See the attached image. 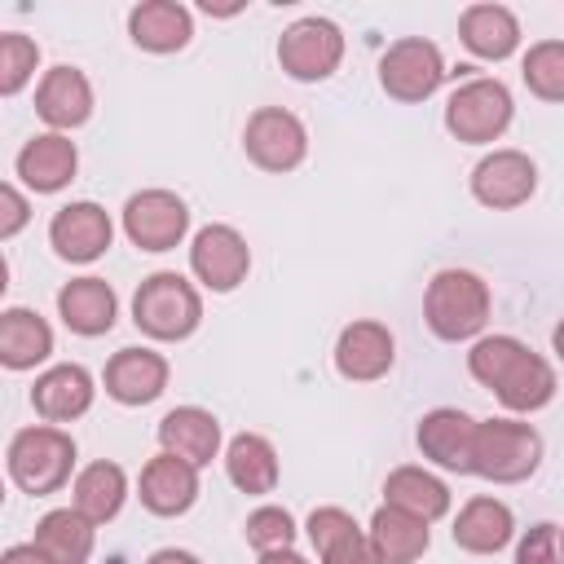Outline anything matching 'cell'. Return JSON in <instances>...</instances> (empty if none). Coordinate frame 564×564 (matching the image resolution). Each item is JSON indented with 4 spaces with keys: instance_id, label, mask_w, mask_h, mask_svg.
<instances>
[{
    "instance_id": "5",
    "label": "cell",
    "mask_w": 564,
    "mask_h": 564,
    "mask_svg": "<svg viewBox=\"0 0 564 564\" xmlns=\"http://www.w3.org/2000/svg\"><path fill=\"white\" fill-rule=\"evenodd\" d=\"M542 463V436L520 419H480L471 445V471L494 485H520Z\"/></svg>"
},
{
    "instance_id": "6",
    "label": "cell",
    "mask_w": 564,
    "mask_h": 564,
    "mask_svg": "<svg viewBox=\"0 0 564 564\" xmlns=\"http://www.w3.org/2000/svg\"><path fill=\"white\" fill-rule=\"evenodd\" d=\"M511 115H516V101H511L507 84L494 79V75H476V79H463L449 93L445 132L463 145H489L511 128Z\"/></svg>"
},
{
    "instance_id": "14",
    "label": "cell",
    "mask_w": 564,
    "mask_h": 564,
    "mask_svg": "<svg viewBox=\"0 0 564 564\" xmlns=\"http://www.w3.org/2000/svg\"><path fill=\"white\" fill-rule=\"evenodd\" d=\"M397 361V339L383 322H348L335 339V370L348 379V383H375L392 370Z\"/></svg>"
},
{
    "instance_id": "34",
    "label": "cell",
    "mask_w": 564,
    "mask_h": 564,
    "mask_svg": "<svg viewBox=\"0 0 564 564\" xmlns=\"http://www.w3.org/2000/svg\"><path fill=\"white\" fill-rule=\"evenodd\" d=\"M242 533H247V542H251L260 555H269V551H291L300 529H295V516H291L286 507L264 502V507H256V511L247 516Z\"/></svg>"
},
{
    "instance_id": "35",
    "label": "cell",
    "mask_w": 564,
    "mask_h": 564,
    "mask_svg": "<svg viewBox=\"0 0 564 564\" xmlns=\"http://www.w3.org/2000/svg\"><path fill=\"white\" fill-rule=\"evenodd\" d=\"M361 524L344 511V507H317L313 516H308V524H304V533H308V542H313V551L317 555H326L330 546H339L344 538H352Z\"/></svg>"
},
{
    "instance_id": "38",
    "label": "cell",
    "mask_w": 564,
    "mask_h": 564,
    "mask_svg": "<svg viewBox=\"0 0 564 564\" xmlns=\"http://www.w3.org/2000/svg\"><path fill=\"white\" fill-rule=\"evenodd\" d=\"M26 220H31V203H26V194H22L13 181L0 185V238L9 242Z\"/></svg>"
},
{
    "instance_id": "13",
    "label": "cell",
    "mask_w": 564,
    "mask_h": 564,
    "mask_svg": "<svg viewBox=\"0 0 564 564\" xmlns=\"http://www.w3.org/2000/svg\"><path fill=\"white\" fill-rule=\"evenodd\" d=\"M110 238H115L110 212H106L101 203H88V198L57 207L53 220H48V242H53V251H57L62 260H70V264H93V260H101V256L110 251Z\"/></svg>"
},
{
    "instance_id": "42",
    "label": "cell",
    "mask_w": 564,
    "mask_h": 564,
    "mask_svg": "<svg viewBox=\"0 0 564 564\" xmlns=\"http://www.w3.org/2000/svg\"><path fill=\"white\" fill-rule=\"evenodd\" d=\"M551 352L564 361V317H560V322H555V330H551Z\"/></svg>"
},
{
    "instance_id": "22",
    "label": "cell",
    "mask_w": 564,
    "mask_h": 564,
    "mask_svg": "<svg viewBox=\"0 0 564 564\" xmlns=\"http://www.w3.org/2000/svg\"><path fill=\"white\" fill-rule=\"evenodd\" d=\"M57 317L66 322V330L84 335V339H97L115 326L119 317V295L106 278H70L62 291H57Z\"/></svg>"
},
{
    "instance_id": "39",
    "label": "cell",
    "mask_w": 564,
    "mask_h": 564,
    "mask_svg": "<svg viewBox=\"0 0 564 564\" xmlns=\"http://www.w3.org/2000/svg\"><path fill=\"white\" fill-rule=\"evenodd\" d=\"M0 564H48V560L40 555L35 542H18V546H9V551L0 555Z\"/></svg>"
},
{
    "instance_id": "23",
    "label": "cell",
    "mask_w": 564,
    "mask_h": 564,
    "mask_svg": "<svg viewBox=\"0 0 564 564\" xmlns=\"http://www.w3.org/2000/svg\"><path fill=\"white\" fill-rule=\"evenodd\" d=\"M159 445H163V454L207 467L220 454V419L203 405H176L159 419Z\"/></svg>"
},
{
    "instance_id": "26",
    "label": "cell",
    "mask_w": 564,
    "mask_h": 564,
    "mask_svg": "<svg viewBox=\"0 0 564 564\" xmlns=\"http://www.w3.org/2000/svg\"><path fill=\"white\" fill-rule=\"evenodd\" d=\"M53 357V326L35 308H4L0 313V361L9 370H35Z\"/></svg>"
},
{
    "instance_id": "43",
    "label": "cell",
    "mask_w": 564,
    "mask_h": 564,
    "mask_svg": "<svg viewBox=\"0 0 564 564\" xmlns=\"http://www.w3.org/2000/svg\"><path fill=\"white\" fill-rule=\"evenodd\" d=\"M560 555H564V524H560Z\"/></svg>"
},
{
    "instance_id": "28",
    "label": "cell",
    "mask_w": 564,
    "mask_h": 564,
    "mask_svg": "<svg viewBox=\"0 0 564 564\" xmlns=\"http://www.w3.org/2000/svg\"><path fill=\"white\" fill-rule=\"evenodd\" d=\"M383 502L388 507H401V511H410V516H419V520H441L445 511H449V502H454V494H449V485L441 480V476H432L427 467H392L388 471V480H383Z\"/></svg>"
},
{
    "instance_id": "19",
    "label": "cell",
    "mask_w": 564,
    "mask_h": 564,
    "mask_svg": "<svg viewBox=\"0 0 564 564\" xmlns=\"http://www.w3.org/2000/svg\"><path fill=\"white\" fill-rule=\"evenodd\" d=\"M35 115L48 132H70L93 115V84L79 66H48L35 84Z\"/></svg>"
},
{
    "instance_id": "27",
    "label": "cell",
    "mask_w": 564,
    "mask_h": 564,
    "mask_svg": "<svg viewBox=\"0 0 564 564\" xmlns=\"http://www.w3.org/2000/svg\"><path fill=\"white\" fill-rule=\"evenodd\" d=\"M225 471H229L234 489H242V494H251V498L273 494V489H278V476H282L278 449H273V441L260 436V432H238V436L225 445Z\"/></svg>"
},
{
    "instance_id": "3",
    "label": "cell",
    "mask_w": 564,
    "mask_h": 564,
    "mask_svg": "<svg viewBox=\"0 0 564 564\" xmlns=\"http://www.w3.org/2000/svg\"><path fill=\"white\" fill-rule=\"evenodd\" d=\"M132 322L141 335H150L159 344H181L203 322V295L189 278L159 269V273L141 278V286L132 295Z\"/></svg>"
},
{
    "instance_id": "32",
    "label": "cell",
    "mask_w": 564,
    "mask_h": 564,
    "mask_svg": "<svg viewBox=\"0 0 564 564\" xmlns=\"http://www.w3.org/2000/svg\"><path fill=\"white\" fill-rule=\"evenodd\" d=\"M520 75L533 97L542 101H564V40H538L529 44Z\"/></svg>"
},
{
    "instance_id": "36",
    "label": "cell",
    "mask_w": 564,
    "mask_h": 564,
    "mask_svg": "<svg viewBox=\"0 0 564 564\" xmlns=\"http://www.w3.org/2000/svg\"><path fill=\"white\" fill-rule=\"evenodd\" d=\"M516 564H564V555H560V524H533L524 538H520V546H516Z\"/></svg>"
},
{
    "instance_id": "30",
    "label": "cell",
    "mask_w": 564,
    "mask_h": 564,
    "mask_svg": "<svg viewBox=\"0 0 564 564\" xmlns=\"http://www.w3.org/2000/svg\"><path fill=\"white\" fill-rule=\"evenodd\" d=\"M366 533L379 546L383 564H414V560H423V551L432 542L427 520H419V516H410L401 507H388V502L370 516V529Z\"/></svg>"
},
{
    "instance_id": "31",
    "label": "cell",
    "mask_w": 564,
    "mask_h": 564,
    "mask_svg": "<svg viewBox=\"0 0 564 564\" xmlns=\"http://www.w3.org/2000/svg\"><path fill=\"white\" fill-rule=\"evenodd\" d=\"M70 507L79 516H88L93 524H106L123 511V498H128V476L119 463H88L79 476H75V489H70Z\"/></svg>"
},
{
    "instance_id": "10",
    "label": "cell",
    "mask_w": 564,
    "mask_h": 564,
    "mask_svg": "<svg viewBox=\"0 0 564 564\" xmlns=\"http://www.w3.org/2000/svg\"><path fill=\"white\" fill-rule=\"evenodd\" d=\"M123 234L137 251H172L189 234V207L172 189H141L123 203Z\"/></svg>"
},
{
    "instance_id": "9",
    "label": "cell",
    "mask_w": 564,
    "mask_h": 564,
    "mask_svg": "<svg viewBox=\"0 0 564 564\" xmlns=\"http://www.w3.org/2000/svg\"><path fill=\"white\" fill-rule=\"evenodd\" d=\"M278 62L291 79L300 84H317V79H330L344 62V31L330 22V18H300L282 31L278 40Z\"/></svg>"
},
{
    "instance_id": "29",
    "label": "cell",
    "mask_w": 564,
    "mask_h": 564,
    "mask_svg": "<svg viewBox=\"0 0 564 564\" xmlns=\"http://www.w3.org/2000/svg\"><path fill=\"white\" fill-rule=\"evenodd\" d=\"M31 542L40 546V555L48 564H88L93 542H97V524L88 516H79L75 507H57L35 524Z\"/></svg>"
},
{
    "instance_id": "37",
    "label": "cell",
    "mask_w": 564,
    "mask_h": 564,
    "mask_svg": "<svg viewBox=\"0 0 564 564\" xmlns=\"http://www.w3.org/2000/svg\"><path fill=\"white\" fill-rule=\"evenodd\" d=\"M322 564H383V555H379V546L370 542V533L366 529H357L352 538H344L339 546H330L326 555H317Z\"/></svg>"
},
{
    "instance_id": "24",
    "label": "cell",
    "mask_w": 564,
    "mask_h": 564,
    "mask_svg": "<svg viewBox=\"0 0 564 564\" xmlns=\"http://www.w3.org/2000/svg\"><path fill=\"white\" fill-rule=\"evenodd\" d=\"M458 40L485 62H502L520 48V18L507 4H467L458 18Z\"/></svg>"
},
{
    "instance_id": "41",
    "label": "cell",
    "mask_w": 564,
    "mask_h": 564,
    "mask_svg": "<svg viewBox=\"0 0 564 564\" xmlns=\"http://www.w3.org/2000/svg\"><path fill=\"white\" fill-rule=\"evenodd\" d=\"M256 564H308V560H304V555L291 546V551H269V555H260Z\"/></svg>"
},
{
    "instance_id": "2",
    "label": "cell",
    "mask_w": 564,
    "mask_h": 564,
    "mask_svg": "<svg viewBox=\"0 0 564 564\" xmlns=\"http://www.w3.org/2000/svg\"><path fill=\"white\" fill-rule=\"evenodd\" d=\"M489 308H494L489 282L471 269H441L423 291V322L445 344L476 339L489 322Z\"/></svg>"
},
{
    "instance_id": "33",
    "label": "cell",
    "mask_w": 564,
    "mask_h": 564,
    "mask_svg": "<svg viewBox=\"0 0 564 564\" xmlns=\"http://www.w3.org/2000/svg\"><path fill=\"white\" fill-rule=\"evenodd\" d=\"M35 66H40V44L22 31H4L0 35V93L18 97L31 84Z\"/></svg>"
},
{
    "instance_id": "1",
    "label": "cell",
    "mask_w": 564,
    "mask_h": 564,
    "mask_svg": "<svg viewBox=\"0 0 564 564\" xmlns=\"http://www.w3.org/2000/svg\"><path fill=\"white\" fill-rule=\"evenodd\" d=\"M467 370L511 414H533L555 397V370L516 335H480L467 352Z\"/></svg>"
},
{
    "instance_id": "17",
    "label": "cell",
    "mask_w": 564,
    "mask_h": 564,
    "mask_svg": "<svg viewBox=\"0 0 564 564\" xmlns=\"http://www.w3.org/2000/svg\"><path fill=\"white\" fill-rule=\"evenodd\" d=\"M13 172H18V181H22L31 194H57V189H66V185L75 181V172H79V150H75V141H70L66 132H40V137H31V141L18 150Z\"/></svg>"
},
{
    "instance_id": "15",
    "label": "cell",
    "mask_w": 564,
    "mask_h": 564,
    "mask_svg": "<svg viewBox=\"0 0 564 564\" xmlns=\"http://www.w3.org/2000/svg\"><path fill=\"white\" fill-rule=\"evenodd\" d=\"M476 423L467 410H454V405H436L419 419L414 427V441L423 449L427 463L445 467V471H471V445H476Z\"/></svg>"
},
{
    "instance_id": "40",
    "label": "cell",
    "mask_w": 564,
    "mask_h": 564,
    "mask_svg": "<svg viewBox=\"0 0 564 564\" xmlns=\"http://www.w3.org/2000/svg\"><path fill=\"white\" fill-rule=\"evenodd\" d=\"M145 564H203L194 551H181V546H163V551H154Z\"/></svg>"
},
{
    "instance_id": "11",
    "label": "cell",
    "mask_w": 564,
    "mask_h": 564,
    "mask_svg": "<svg viewBox=\"0 0 564 564\" xmlns=\"http://www.w3.org/2000/svg\"><path fill=\"white\" fill-rule=\"evenodd\" d=\"M538 189V163L524 150H489L476 167H471V198L489 212H511L524 207Z\"/></svg>"
},
{
    "instance_id": "21",
    "label": "cell",
    "mask_w": 564,
    "mask_h": 564,
    "mask_svg": "<svg viewBox=\"0 0 564 564\" xmlns=\"http://www.w3.org/2000/svg\"><path fill=\"white\" fill-rule=\"evenodd\" d=\"M454 546L467 551V555H498L511 538H516V516L502 498L494 494H476L458 507L454 516V529H449Z\"/></svg>"
},
{
    "instance_id": "25",
    "label": "cell",
    "mask_w": 564,
    "mask_h": 564,
    "mask_svg": "<svg viewBox=\"0 0 564 564\" xmlns=\"http://www.w3.org/2000/svg\"><path fill=\"white\" fill-rule=\"evenodd\" d=\"M128 35L145 53H176L194 35V18L176 0H145L128 13Z\"/></svg>"
},
{
    "instance_id": "16",
    "label": "cell",
    "mask_w": 564,
    "mask_h": 564,
    "mask_svg": "<svg viewBox=\"0 0 564 564\" xmlns=\"http://www.w3.org/2000/svg\"><path fill=\"white\" fill-rule=\"evenodd\" d=\"M137 498L150 516H185L194 502H198V467L176 458V454H154L145 467H141V480H137Z\"/></svg>"
},
{
    "instance_id": "8",
    "label": "cell",
    "mask_w": 564,
    "mask_h": 564,
    "mask_svg": "<svg viewBox=\"0 0 564 564\" xmlns=\"http://www.w3.org/2000/svg\"><path fill=\"white\" fill-rule=\"evenodd\" d=\"M441 79H445V57L423 35H405V40L388 44L379 57V88L392 101H405V106L427 101L441 88Z\"/></svg>"
},
{
    "instance_id": "7",
    "label": "cell",
    "mask_w": 564,
    "mask_h": 564,
    "mask_svg": "<svg viewBox=\"0 0 564 564\" xmlns=\"http://www.w3.org/2000/svg\"><path fill=\"white\" fill-rule=\"evenodd\" d=\"M242 150L260 172H295L308 154V128L286 106H260L242 128Z\"/></svg>"
},
{
    "instance_id": "20",
    "label": "cell",
    "mask_w": 564,
    "mask_h": 564,
    "mask_svg": "<svg viewBox=\"0 0 564 564\" xmlns=\"http://www.w3.org/2000/svg\"><path fill=\"white\" fill-rule=\"evenodd\" d=\"M93 375L79 366V361H62V366H48L44 375H35V388H31V405L44 423H75L79 414L93 410Z\"/></svg>"
},
{
    "instance_id": "18",
    "label": "cell",
    "mask_w": 564,
    "mask_h": 564,
    "mask_svg": "<svg viewBox=\"0 0 564 564\" xmlns=\"http://www.w3.org/2000/svg\"><path fill=\"white\" fill-rule=\"evenodd\" d=\"M167 357L154 352V348H119L110 361H106V397L119 401V405H150L163 397L167 388Z\"/></svg>"
},
{
    "instance_id": "12",
    "label": "cell",
    "mask_w": 564,
    "mask_h": 564,
    "mask_svg": "<svg viewBox=\"0 0 564 564\" xmlns=\"http://www.w3.org/2000/svg\"><path fill=\"white\" fill-rule=\"evenodd\" d=\"M247 269H251V247L247 238L234 229V225H203L189 242V273L216 291V295H229L234 286L247 282Z\"/></svg>"
},
{
    "instance_id": "4",
    "label": "cell",
    "mask_w": 564,
    "mask_h": 564,
    "mask_svg": "<svg viewBox=\"0 0 564 564\" xmlns=\"http://www.w3.org/2000/svg\"><path fill=\"white\" fill-rule=\"evenodd\" d=\"M9 480L22 489V494H57L66 480H70V467H75V441L70 432H62L57 423H31L22 432H13L9 441Z\"/></svg>"
}]
</instances>
